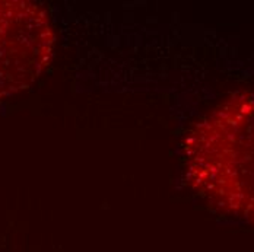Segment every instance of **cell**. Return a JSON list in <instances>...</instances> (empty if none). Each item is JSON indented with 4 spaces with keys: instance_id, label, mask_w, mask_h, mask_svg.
<instances>
[{
    "instance_id": "6da1fadb",
    "label": "cell",
    "mask_w": 254,
    "mask_h": 252,
    "mask_svg": "<svg viewBox=\"0 0 254 252\" xmlns=\"http://www.w3.org/2000/svg\"><path fill=\"white\" fill-rule=\"evenodd\" d=\"M186 184L215 210L254 225V88L231 94L187 131Z\"/></svg>"
},
{
    "instance_id": "7a4b0ae2",
    "label": "cell",
    "mask_w": 254,
    "mask_h": 252,
    "mask_svg": "<svg viewBox=\"0 0 254 252\" xmlns=\"http://www.w3.org/2000/svg\"><path fill=\"white\" fill-rule=\"evenodd\" d=\"M56 34L47 10L29 0H0V101L28 89L49 67Z\"/></svg>"
}]
</instances>
